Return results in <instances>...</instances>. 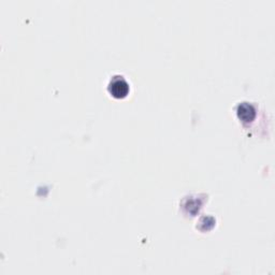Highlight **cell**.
Returning a JSON list of instances; mask_svg holds the SVG:
<instances>
[{"mask_svg": "<svg viewBox=\"0 0 275 275\" xmlns=\"http://www.w3.org/2000/svg\"><path fill=\"white\" fill-rule=\"evenodd\" d=\"M109 92L114 98H124L128 95L129 85L123 76H114L109 84Z\"/></svg>", "mask_w": 275, "mask_h": 275, "instance_id": "obj_1", "label": "cell"}, {"mask_svg": "<svg viewBox=\"0 0 275 275\" xmlns=\"http://www.w3.org/2000/svg\"><path fill=\"white\" fill-rule=\"evenodd\" d=\"M238 117L241 119H243L244 122H250L255 116V111H254V109L251 105H248V103H243L238 109Z\"/></svg>", "mask_w": 275, "mask_h": 275, "instance_id": "obj_2", "label": "cell"}]
</instances>
